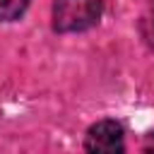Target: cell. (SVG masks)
Segmentation results:
<instances>
[{"mask_svg":"<svg viewBox=\"0 0 154 154\" xmlns=\"http://www.w3.org/2000/svg\"><path fill=\"white\" fill-rule=\"evenodd\" d=\"M101 19L99 0H55L53 2V29L60 34L87 31Z\"/></svg>","mask_w":154,"mask_h":154,"instance_id":"6da1fadb","label":"cell"},{"mask_svg":"<svg viewBox=\"0 0 154 154\" xmlns=\"http://www.w3.org/2000/svg\"><path fill=\"white\" fill-rule=\"evenodd\" d=\"M87 154H125V135L118 120H99L87 130L84 137Z\"/></svg>","mask_w":154,"mask_h":154,"instance_id":"7a4b0ae2","label":"cell"},{"mask_svg":"<svg viewBox=\"0 0 154 154\" xmlns=\"http://www.w3.org/2000/svg\"><path fill=\"white\" fill-rule=\"evenodd\" d=\"M26 5H29V0H0V19L2 22L17 19L26 10Z\"/></svg>","mask_w":154,"mask_h":154,"instance_id":"3957f363","label":"cell"}]
</instances>
